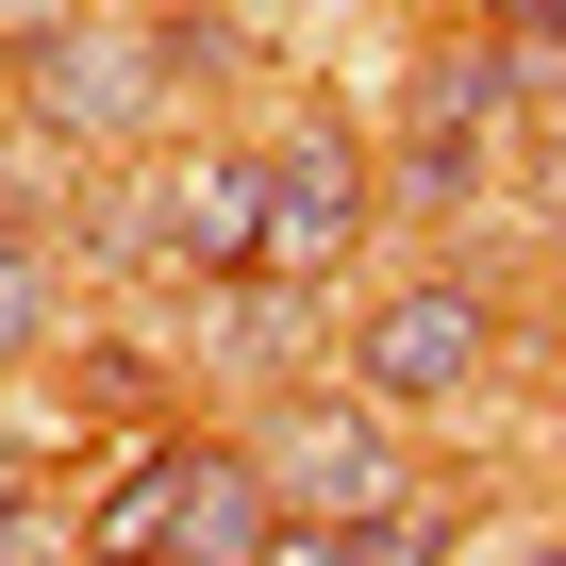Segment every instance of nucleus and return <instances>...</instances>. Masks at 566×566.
Returning a JSON list of instances; mask_svg holds the SVG:
<instances>
[{
    "label": "nucleus",
    "mask_w": 566,
    "mask_h": 566,
    "mask_svg": "<svg viewBox=\"0 0 566 566\" xmlns=\"http://www.w3.org/2000/svg\"><path fill=\"white\" fill-rule=\"evenodd\" d=\"M18 84H34V117L51 134H84V150H134V134H167V34H134V18H18Z\"/></svg>",
    "instance_id": "nucleus-1"
},
{
    "label": "nucleus",
    "mask_w": 566,
    "mask_h": 566,
    "mask_svg": "<svg viewBox=\"0 0 566 566\" xmlns=\"http://www.w3.org/2000/svg\"><path fill=\"white\" fill-rule=\"evenodd\" d=\"M350 250H367V150H350V117L301 101V134L250 150V266L317 283V266H350Z\"/></svg>",
    "instance_id": "nucleus-2"
},
{
    "label": "nucleus",
    "mask_w": 566,
    "mask_h": 566,
    "mask_svg": "<svg viewBox=\"0 0 566 566\" xmlns=\"http://www.w3.org/2000/svg\"><path fill=\"white\" fill-rule=\"evenodd\" d=\"M483 367H500L483 283H400V301H367V334H350V384H367L384 417H433V400H467Z\"/></svg>",
    "instance_id": "nucleus-3"
},
{
    "label": "nucleus",
    "mask_w": 566,
    "mask_h": 566,
    "mask_svg": "<svg viewBox=\"0 0 566 566\" xmlns=\"http://www.w3.org/2000/svg\"><path fill=\"white\" fill-rule=\"evenodd\" d=\"M101 266H184V283H250V150H167L117 200Z\"/></svg>",
    "instance_id": "nucleus-4"
},
{
    "label": "nucleus",
    "mask_w": 566,
    "mask_h": 566,
    "mask_svg": "<svg viewBox=\"0 0 566 566\" xmlns=\"http://www.w3.org/2000/svg\"><path fill=\"white\" fill-rule=\"evenodd\" d=\"M250 450H266V483L301 500V516H384V500H400V417H384L367 384H350V400H266Z\"/></svg>",
    "instance_id": "nucleus-5"
},
{
    "label": "nucleus",
    "mask_w": 566,
    "mask_h": 566,
    "mask_svg": "<svg viewBox=\"0 0 566 566\" xmlns=\"http://www.w3.org/2000/svg\"><path fill=\"white\" fill-rule=\"evenodd\" d=\"M533 84V51H417V84H400V184L417 200H467V167H483V117Z\"/></svg>",
    "instance_id": "nucleus-6"
},
{
    "label": "nucleus",
    "mask_w": 566,
    "mask_h": 566,
    "mask_svg": "<svg viewBox=\"0 0 566 566\" xmlns=\"http://www.w3.org/2000/svg\"><path fill=\"white\" fill-rule=\"evenodd\" d=\"M283 533V483L250 433H167V566H250Z\"/></svg>",
    "instance_id": "nucleus-7"
},
{
    "label": "nucleus",
    "mask_w": 566,
    "mask_h": 566,
    "mask_svg": "<svg viewBox=\"0 0 566 566\" xmlns=\"http://www.w3.org/2000/svg\"><path fill=\"white\" fill-rule=\"evenodd\" d=\"M84 566H167V450H134L84 516Z\"/></svg>",
    "instance_id": "nucleus-8"
},
{
    "label": "nucleus",
    "mask_w": 566,
    "mask_h": 566,
    "mask_svg": "<svg viewBox=\"0 0 566 566\" xmlns=\"http://www.w3.org/2000/svg\"><path fill=\"white\" fill-rule=\"evenodd\" d=\"M0 350H51V250L0 233Z\"/></svg>",
    "instance_id": "nucleus-9"
},
{
    "label": "nucleus",
    "mask_w": 566,
    "mask_h": 566,
    "mask_svg": "<svg viewBox=\"0 0 566 566\" xmlns=\"http://www.w3.org/2000/svg\"><path fill=\"white\" fill-rule=\"evenodd\" d=\"M350 533H367V566H450V516H433L417 483H400L384 516H350Z\"/></svg>",
    "instance_id": "nucleus-10"
},
{
    "label": "nucleus",
    "mask_w": 566,
    "mask_h": 566,
    "mask_svg": "<svg viewBox=\"0 0 566 566\" xmlns=\"http://www.w3.org/2000/svg\"><path fill=\"white\" fill-rule=\"evenodd\" d=\"M250 566H367V533H350V516H301V500H283V533H266Z\"/></svg>",
    "instance_id": "nucleus-11"
},
{
    "label": "nucleus",
    "mask_w": 566,
    "mask_h": 566,
    "mask_svg": "<svg viewBox=\"0 0 566 566\" xmlns=\"http://www.w3.org/2000/svg\"><path fill=\"white\" fill-rule=\"evenodd\" d=\"M18 516H34V467L0 450V566H18Z\"/></svg>",
    "instance_id": "nucleus-12"
},
{
    "label": "nucleus",
    "mask_w": 566,
    "mask_h": 566,
    "mask_svg": "<svg viewBox=\"0 0 566 566\" xmlns=\"http://www.w3.org/2000/svg\"><path fill=\"white\" fill-rule=\"evenodd\" d=\"M549 217H566V150H549Z\"/></svg>",
    "instance_id": "nucleus-13"
},
{
    "label": "nucleus",
    "mask_w": 566,
    "mask_h": 566,
    "mask_svg": "<svg viewBox=\"0 0 566 566\" xmlns=\"http://www.w3.org/2000/svg\"><path fill=\"white\" fill-rule=\"evenodd\" d=\"M450 18H500V0H450Z\"/></svg>",
    "instance_id": "nucleus-14"
},
{
    "label": "nucleus",
    "mask_w": 566,
    "mask_h": 566,
    "mask_svg": "<svg viewBox=\"0 0 566 566\" xmlns=\"http://www.w3.org/2000/svg\"><path fill=\"white\" fill-rule=\"evenodd\" d=\"M533 566H566V549H533Z\"/></svg>",
    "instance_id": "nucleus-15"
}]
</instances>
